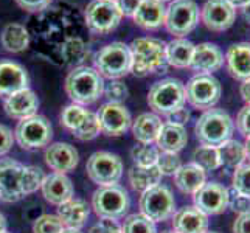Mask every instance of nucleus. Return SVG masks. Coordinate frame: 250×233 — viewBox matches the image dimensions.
<instances>
[{
    "mask_svg": "<svg viewBox=\"0 0 250 233\" xmlns=\"http://www.w3.org/2000/svg\"><path fill=\"white\" fill-rule=\"evenodd\" d=\"M45 174L39 167L23 165L14 159H0V201L19 202L38 191Z\"/></svg>",
    "mask_w": 250,
    "mask_h": 233,
    "instance_id": "nucleus-1",
    "label": "nucleus"
},
{
    "mask_svg": "<svg viewBox=\"0 0 250 233\" xmlns=\"http://www.w3.org/2000/svg\"><path fill=\"white\" fill-rule=\"evenodd\" d=\"M167 42L159 38H137L129 44L131 51V73L146 76L151 73H163L167 70Z\"/></svg>",
    "mask_w": 250,
    "mask_h": 233,
    "instance_id": "nucleus-2",
    "label": "nucleus"
},
{
    "mask_svg": "<svg viewBox=\"0 0 250 233\" xmlns=\"http://www.w3.org/2000/svg\"><path fill=\"white\" fill-rule=\"evenodd\" d=\"M104 90L103 76L93 67H76L65 78V92L73 103L87 106L97 101Z\"/></svg>",
    "mask_w": 250,
    "mask_h": 233,
    "instance_id": "nucleus-3",
    "label": "nucleus"
},
{
    "mask_svg": "<svg viewBox=\"0 0 250 233\" xmlns=\"http://www.w3.org/2000/svg\"><path fill=\"white\" fill-rule=\"evenodd\" d=\"M235 132V120L222 109L204 110L194 125L196 139L201 145L218 146L231 139Z\"/></svg>",
    "mask_w": 250,
    "mask_h": 233,
    "instance_id": "nucleus-4",
    "label": "nucleus"
},
{
    "mask_svg": "<svg viewBox=\"0 0 250 233\" xmlns=\"http://www.w3.org/2000/svg\"><path fill=\"white\" fill-rule=\"evenodd\" d=\"M185 84L176 78H165L152 84L148 93V105L154 114L167 117L177 109L185 107Z\"/></svg>",
    "mask_w": 250,
    "mask_h": 233,
    "instance_id": "nucleus-5",
    "label": "nucleus"
},
{
    "mask_svg": "<svg viewBox=\"0 0 250 233\" xmlns=\"http://www.w3.org/2000/svg\"><path fill=\"white\" fill-rule=\"evenodd\" d=\"M92 209L100 219L118 221L131 209V197L122 185L98 187L92 196Z\"/></svg>",
    "mask_w": 250,
    "mask_h": 233,
    "instance_id": "nucleus-6",
    "label": "nucleus"
},
{
    "mask_svg": "<svg viewBox=\"0 0 250 233\" xmlns=\"http://www.w3.org/2000/svg\"><path fill=\"white\" fill-rule=\"evenodd\" d=\"M95 70L107 80H120L131 73V51L125 42L115 41L95 55Z\"/></svg>",
    "mask_w": 250,
    "mask_h": 233,
    "instance_id": "nucleus-7",
    "label": "nucleus"
},
{
    "mask_svg": "<svg viewBox=\"0 0 250 233\" xmlns=\"http://www.w3.org/2000/svg\"><path fill=\"white\" fill-rule=\"evenodd\" d=\"M199 22L201 10L194 0H172L167 6L163 27L174 38H185L196 30Z\"/></svg>",
    "mask_w": 250,
    "mask_h": 233,
    "instance_id": "nucleus-8",
    "label": "nucleus"
},
{
    "mask_svg": "<svg viewBox=\"0 0 250 233\" xmlns=\"http://www.w3.org/2000/svg\"><path fill=\"white\" fill-rule=\"evenodd\" d=\"M53 139V126L45 117L33 115L19 120L14 129V142L27 151H36L45 148Z\"/></svg>",
    "mask_w": 250,
    "mask_h": 233,
    "instance_id": "nucleus-9",
    "label": "nucleus"
},
{
    "mask_svg": "<svg viewBox=\"0 0 250 233\" xmlns=\"http://www.w3.org/2000/svg\"><path fill=\"white\" fill-rule=\"evenodd\" d=\"M185 95L187 101L194 109L208 110L216 106L221 100L222 85L216 76L196 73L185 84Z\"/></svg>",
    "mask_w": 250,
    "mask_h": 233,
    "instance_id": "nucleus-10",
    "label": "nucleus"
},
{
    "mask_svg": "<svg viewBox=\"0 0 250 233\" xmlns=\"http://www.w3.org/2000/svg\"><path fill=\"white\" fill-rule=\"evenodd\" d=\"M140 213L152 222H163L176 212V199L172 191L165 185H156L142 193L140 201Z\"/></svg>",
    "mask_w": 250,
    "mask_h": 233,
    "instance_id": "nucleus-11",
    "label": "nucleus"
},
{
    "mask_svg": "<svg viewBox=\"0 0 250 233\" xmlns=\"http://www.w3.org/2000/svg\"><path fill=\"white\" fill-rule=\"evenodd\" d=\"M85 169L89 179L98 187L117 185L123 176V162L114 152L97 151L89 157Z\"/></svg>",
    "mask_w": 250,
    "mask_h": 233,
    "instance_id": "nucleus-12",
    "label": "nucleus"
},
{
    "mask_svg": "<svg viewBox=\"0 0 250 233\" xmlns=\"http://www.w3.org/2000/svg\"><path fill=\"white\" fill-rule=\"evenodd\" d=\"M89 30L98 34L114 31L123 19L115 0H92L84 13Z\"/></svg>",
    "mask_w": 250,
    "mask_h": 233,
    "instance_id": "nucleus-13",
    "label": "nucleus"
},
{
    "mask_svg": "<svg viewBox=\"0 0 250 233\" xmlns=\"http://www.w3.org/2000/svg\"><path fill=\"white\" fill-rule=\"evenodd\" d=\"M97 118L100 123L101 132L107 137H120L125 132H127L131 129L132 125V117L131 112L127 110L126 106H123L122 103H104L101 105Z\"/></svg>",
    "mask_w": 250,
    "mask_h": 233,
    "instance_id": "nucleus-14",
    "label": "nucleus"
},
{
    "mask_svg": "<svg viewBox=\"0 0 250 233\" xmlns=\"http://www.w3.org/2000/svg\"><path fill=\"white\" fill-rule=\"evenodd\" d=\"M194 207L205 216H216L227 209V187L219 182H205L193 194Z\"/></svg>",
    "mask_w": 250,
    "mask_h": 233,
    "instance_id": "nucleus-15",
    "label": "nucleus"
},
{
    "mask_svg": "<svg viewBox=\"0 0 250 233\" xmlns=\"http://www.w3.org/2000/svg\"><path fill=\"white\" fill-rule=\"evenodd\" d=\"M236 10L226 0H207L201 8V22L210 31H226L233 27Z\"/></svg>",
    "mask_w": 250,
    "mask_h": 233,
    "instance_id": "nucleus-16",
    "label": "nucleus"
},
{
    "mask_svg": "<svg viewBox=\"0 0 250 233\" xmlns=\"http://www.w3.org/2000/svg\"><path fill=\"white\" fill-rule=\"evenodd\" d=\"M44 159L47 167L59 172V174H67V172L73 171L80 163V154L76 151L75 146L65 142H56L51 143L45 148Z\"/></svg>",
    "mask_w": 250,
    "mask_h": 233,
    "instance_id": "nucleus-17",
    "label": "nucleus"
},
{
    "mask_svg": "<svg viewBox=\"0 0 250 233\" xmlns=\"http://www.w3.org/2000/svg\"><path fill=\"white\" fill-rule=\"evenodd\" d=\"M224 65V53L222 50L211 42H202L194 45V53L189 68L201 75H213L221 70Z\"/></svg>",
    "mask_w": 250,
    "mask_h": 233,
    "instance_id": "nucleus-18",
    "label": "nucleus"
},
{
    "mask_svg": "<svg viewBox=\"0 0 250 233\" xmlns=\"http://www.w3.org/2000/svg\"><path fill=\"white\" fill-rule=\"evenodd\" d=\"M30 76L27 68L14 61H0V97L28 89Z\"/></svg>",
    "mask_w": 250,
    "mask_h": 233,
    "instance_id": "nucleus-19",
    "label": "nucleus"
},
{
    "mask_svg": "<svg viewBox=\"0 0 250 233\" xmlns=\"http://www.w3.org/2000/svg\"><path fill=\"white\" fill-rule=\"evenodd\" d=\"M3 109L10 118L23 120L38 114L39 100L31 89H23L5 98Z\"/></svg>",
    "mask_w": 250,
    "mask_h": 233,
    "instance_id": "nucleus-20",
    "label": "nucleus"
},
{
    "mask_svg": "<svg viewBox=\"0 0 250 233\" xmlns=\"http://www.w3.org/2000/svg\"><path fill=\"white\" fill-rule=\"evenodd\" d=\"M172 230L176 233H205L208 232V216L194 205H185L172 214Z\"/></svg>",
    "mask_w": 250,
    "mask_h": 233,
    "instance_id": "nucleus-21",
    "label": "nucleus"
},
{
    "mask_svg": "<svg viewBox=\"0 0 250 233\" xmlns=\"http://www.w3.org/2000/svg\"><path fill=\"white\" fill-rule=\"evenodd\" d=\"M41 191L44 194L45 201L53 204V205H61L65 201L73 197V184L65 174H59V172H53L48 174L42 180Z\"/></svg>",
    "mask_w": 250,
    "mask_h": 233,
    "instance_id": "nucleus-22",
    "label": "nucleus"
},
{
    "mask_svg": "<svg viewBox=\"0 0 250 233\" xmlns=\"http://www.w3.org/2000/svg\"><path fill=\"white\" fill-rule=\"evenodd\" d=\"M56 216L61 219L64 229L80 230L85 226V222L90 216V207L85 201L78 199V197H72L64 204L58 205Z\"/></svg>",
    "mask_w": 250,
    "mask_h": 233,
    "instance_id": "nucleus-23",
    "label": "nucleus"
},
{
    "mask_svg": "<svg viewBox=\"0 0 250 233\" xmlns=\"http://www.w3.org/2000/svg\"><path fill=\"white\" fill-rule=\"evenodd\" d=\"M224 63L227 65L229 73L239 81L250 78V44L239 42L230 45L224 55Z\"/></svg>",
    "mask_w": 250,
    "mask_h": 233,
    "instance_id": "nucleus-24",
    "label": "nucleus"
},
{
    "mask_svg": "<svg viewBox=\"0 0 250 233\" xmlns=\"http://www.w3.org/2000/svg\"><path fill=\"white\" fill-rule=\"evenodd\" d=\"M167 6L159 0H143L132 16L134 23L143 30H157L165 23Z\"/></svg>",
    "mask_w": 250,
    "mask_h": 233,
    "instance_id": "nucleus-25",
    "label": "nucleus"
},
{
    "mask_svg": "<svg viewBox=\"0 0 250 233\" xmlns=\"http://www.w3.org/2000/svg\"><path fill=\"white\" fill-rule=\"evenodd\" d=\"M188 143V134L185 126L174 125L165 122L157 135L156 146L163 152H174L179 154Z\"/></svg>",
    "mask_w": 250,
    "mask_h": 233,
    "instance_id": "nucleus-26",
    "label": "nucleus"
},
{
    "mask_svg": "<svg viewBox=\"0 0 250 233\" xmlns=\"http://www.w3.org/2000/svg\"><path fill=\"white\" fill-rule=\"evenodd\" d=\"M163 126L162 118L154 112H143L135 120H132V135L139 143H156L157 135Z\"/></svg>",
    "mask_w": 250,
    "mask_h": 233,
    "instance_id": "nucleus-27",
    "label": "nucleus"
},
{
    "mask_svg": "<svg viewBox=\"0 0 250 233\" xmlns=\"http://www.w3.org/2000/svg\"><path fill=\"white\" fill-rule=\"evenodd\" d=\"M205 182V171L193 162L182 165L174 174V184L179 188V191L184 194L193 196Z\"/></svg>",
    "mask_w": 250,
    "mask_h": 233,
    "instance_id": "nucleus-28",
    "label": "nucleus"
},
{
    "mask_svg": "<svg viewBox=\"0 0 250 233\" xmlns=\"http://www.w3.org/2000/svg\"><path fill=\"white\" fill-rule=\"evenodd\" d=\"M194 53V44L187 38H174L167 42L165 55L168 65L174 68H189Z\"/></svg>",
    "mask_w": 250,
    "mask_h": 233,
    "instance_id": "nucleus-29",
    "label": "nucleus"
},
{
    "mask_svg": "<svg viewBox=\"0 0 250 233\" xmlns=\"http://www.w3.org/2000/svg\"><path fill=\"white\" fill-rule=\"evenodd\" d=\"M2 45L10 53H22L30 45V33L22 23H8L2 31Z\"/></svg>",
    "mask_w": 250,
    "mask_h": 233,
    "instance_id": "nucleus-30",
    "label": "nucleus"
},
{
    "mask_svg": "<svg viewBox=\"0 0 250 233\" xmlns=\"http://www.w3.org/2000/svg\"><path fill=\"white\" fill-rule=\"evenodd\" d=\"M129 184L135 190V191H146L152 187L160 184L162 180V172L159 171L157 165L152 167H137L134 165L129 169Z\"/></svg>",
    "mask_w": 250,
    "mask_h": 233,
    "instance_id": "nucleus-31",
    "label": "nucleus"
},
{
    "mask_svg": "<svg viewBox=\"0 0 250 233\" xmlns=\"http://www.w3.org/2000/svg\"><path fill=\"white\" fill-rule=\"evenodd\" d=\"M219 157H221V167H226L229 169H236L243 163H246L247 154H246V146L239 140L230 139L218 146Z\"/></svg>",
    "mask_w": 250,
    "mask_h": 233,
    "instance_id": "nucleus-32",
    "label": "nucleus"
},
{
    "mask_svg": "<svg viewBox=\"0 0 250 233\" xmlns=\"http://www.w3.org/2000/svg\"><path fill=\"white\" fill-rule=\"evenodd\" d=\"M193 163H196L205 172L216 171L218 168H221V157L218 148L216 146H207V145L197 146L193 152Z\"/></svg>",
    "mask_w": 250,
    "mask_h": 233,
    "instance_id": "nucleus-33",
    "label": "nucleus"
},
{
    "mask_svg": "<svg viewBox=\"0 0 250 233\" xmlns=\"http://www.w3.org/2000/svg\"><path fill=\"white\" fill-rule=\"evenodd\" d=\"M160 149L152 143H139L135 145L131 151V157L134 160V165L137 167H152L157 163Z\"/></svg>",
    "mask_w": 250,
    "mask_h": 233,
    "instance_id": "nucleus-34",
    "label": "nucleus"
},
{
    "mask_svg": "<svg viewBox=\"0 0 250 233\" xmlns=\"http://www.w3.org/2000/svg\"><path fill=\"white\" fill-rule=\"evenodd\" d=\"M87 112L89 110L84 109L83 106L76 105V103H72V105H68L62 109L61 115H59V122H61V126H64L67 131L73 132L85 118Z\"/></svg>",
    "mask_w": 250,
    "mask_h": 233,
    "instance_id": "nucleus-35",
    "label": "nucleus"
},
{
    "mask_svg": "<svg viewBox=\"0 0 250 233\" xmlns=\"http://www.w3.org/2000/svg\"><path fill=\"white\" fill-rule=\"evenodd\" d=\"M123 233H157L156 222H152L142 213L129 214V216L123 221L122 226Z\"/></svg>",
    "mask_w": 250,
    "mask_h": 233,
    "instance_id": "nucleus-36",
    "label": "nucleus"
},
{
    "mask_svg": "<svg viewBox=\"0 0 250 233\" xmlns=\"http://www.w3.org/2000/svg\"><path fill=\"white\" fill-rule=\"evenodd\" d=\"M100 132H101V129H100L97 114H93V112L89 110L85 118L81 122V125L76 127L72 134H73L75 139H78L81 142H89V140L97 139V137L100 135Z\"/></svg>",
    "mask_w": 250,
    "mask_h": 233,
    "instance_id": "nucleus-37",
    "label": "nucleus"
},
{
    "mask_svg": "<svg viewBox=\"0 0 250 233\" xmlns=\"http://www.w3.org/2000/svg\"><path fill=\"white\" fill-rule=\"evenodd\" d=\"M64 226L56 214H42L33 224V233H62Z\"/></svg>",
    "mask_w": 250,
    "mask_h": 233,
    "instance_id": "nucleus-38",
    "label": "nucleus"
},
{
    "mask_svg": "<svg viewBox=\"0 0 250 233\" xmlns=\"http://www.w3.org/2000/svg\"><path fill=\"white\" fill-rule=\"evenodd\" d=\"M156 165H157L159 171L162 172V176H174L176 171L182 167V162H180L179 154L160 151Z\"/></svg>",
    "mask_w": 250,
    "mask_h": 233,
    "instance_id": "nucleus-39",
    "label": "nucleus"
},
{
    "mask_svg": "<svg viewBox=\"0 0 250 233\" xmlns=\"http://www.w3.org/2000/svg\"><path fill=\"white\" fill-rule=\"evenodd\" d=\"M231 187L241 194L250 197V162L243 163V165L235 169Z\"/></svg>",
    "mask_w": 250,
    "mask_h": 233,
    "instance_id": "nucleus-40",
    "label": "nucleus"
},
{
    "mask_svg": "<svg viewBox=\"0 0 250 233\" xmlns=\"http://www.w3.org/2000/svg\"><path fill=\"white\" fill-rule=\"evenodd\" d=\"M103 95L110 103H123L129 97V89L125 83L120 80H110V83L104 84V90Z\"/></svg>",
    "mask_w": 250,
    "mask_h": 233,
    "instance_id": "nucleus-41",
    "label": "nucleus"
},
{
    "mask_svg": "<svg viewBox=\"0 0 250 233\" xmlns=\"http://www.w3.org/2000/svg\"><path fill=\"white\" fill-rule=\"evenodd\" d=\"M227 209H231L235 213L243 214L250 212V197L241 194L233 187L227 188Z\"/></svg>",
    "mask_w": 250,
    "mask_h": 233,
    "instance_id": "nucleus-42",
    "label": "nucleus"
},
{
    "mask_svg": "<svg viewBox=\"0 0 250 233\" xmlns=\"http://www.w3.org/2000/svg\"><path fill=\"white\" fill-rule=\"evenodd\" d=\"M235 127L243 137L250 139V105H246L239 110L236 122H235Z\"/></svg>",
    "mask_w": 250,
    "mask_h": 233,
    "instance_id": "nucleus-43",
    "label": "nucleus"
},
{
    "mask_svg": "<svg viewBox=\"0 0 250 233\" xmlns=\"http://www.w3.org/2000/svg\"><path fill=\"white\" fill-rule=\"evenodd\" d=\"M89 233H123V232H122V226H118L117 221L100 219L90 227Z\"/></svg>",
    "mask_w": 250,
    "mask_h": 233,
    "instance_id": "nucleus-44",
    "label": "nucleus"
},
{
    "mask_svg": "<svg viewBox=\"0 0 250 233\" xmlns=\"http://www.w3.org/2000/svg\"><path fill=\"white\" fill-rule=\"evenodd\" d=\"M14 145V134L8 126L0 125V157L6 155Z\"/></svg>",
    "mask_w": 250,
    "mask_h": 233,
    "instance_id": "nucleus-45",
    "label": "nucleus"
},
{
    "mask_svg": "<svg viewBox=\"0 0 250 233\" xmlns=\"http://www.w3.org/2000/svg\"><path fill=\"white\" fill-rule=\"evenodd\" d=\"M22 10L28 13H39L44 11L45 8L51 3V0H14Z\"/></svg>",
    "mask_w": 250,
    "mask_h": 233,
    "instance_id": "nucleus-46",
    "label": "nucleus"
},
{
    "mask_svg": "<svg viewBox=\"0 0 250 233\" xmlns=\"http://www.w3.org/2000/svg\"><path fill=\"white\" fill-rule=\"evenodd\" d=\"M142 2L143 0H115V3L120 8L122 14L127 16V17H132L135 14V11L139 10Z\"/></svg>",
    "mask_w": 250,
    "mask_h": 233,
    "instance_id": "nucleus-47",
    "label": "nucleus"
},
{
    "mask_svg": "<svg viewBox=\"0 0 250 233\" xmlns=\"http://www.w3.org/2000/svg\"><path fill=\"white\" fill-rule=\"evenodd\" d=\"M189 118H191V114H189V110L182 107V109H177L176 112H172V114L167 115V122L168 123H174V125H180V126H185Z\"/></svg>",
    "mask_w": 250,
    "mask_h": 233,
    "instance_id": "nucleus-48",
    "label": "nucleus"
},
{
    "mask_svg": "<svg viewBox=\"0 0 250 233\" xmlns=\"http://www.w3.org/2000/svg\"><path fill=\"white\" fill-rule=\"evenodd\" d=\"M233 233H250V212L238 214L233 222Z\"/></svg>",
    "mask_w": 250,
    "mask_h": 233,
    "instance_id": "nucleus-49",
    "label": "nucleus"
},
{
    "mask_svg": "<svg viewBox=\"0 0 250 233\" xmlns=\"http://www.w3.org/2000/svg\"><path fill=\"white\" fill-rule=\"evenodd\" d=\"M239 93H241V98L244 100L246 105H250V78L249 80H244L239 85Z\"/></svg>",
    "mask_w": 250,
    "mask_h": 233,
    "instance_id": "nucleus-50",
    "label": "nucleus"
},
{
    "mask_svg": "<svg viewBox=\"0 0 250 233\" xmlns=\"http://www.w3.org/2000/svg\"><path fill=\"white\" fill-rule=\"evenodd\" d=\"M226 2L230 6H233L235 10H243L244 6H247L250 3V0H226Z\"/></svg>",
    "mask_w": 250,
    "mask_h": 233,
    "instance_id": "nucleus-51",
    "label": "nucleus"
},
{
    "mask_svg": "<svg viewBox=\"0 0 250 233\" xmlns=\"http://www.w3.org/2000/svg\"><path fill=\"white\" fill-rule=\"evenodd\" d=\"M241 14H243L244 21H246L247 23H250V3H249L247 6H244L243 10H241Z\"/></svg>",
    "mask_w": 250,
    "mask_h": 233,
    "instance_id": "nucleus-52",
    "label": "nucleus"
},
{
    "mask_svg": "<svg viewBox=\"0 0 250 233\" xmlns=\"http://www.w3.org/2000/svg\"><path fill=\"white\" fill-rule=\"evenodd\" d=\"M6 232V218L0 213V233Z\"/></svg>",
    "mask_w": 250,
    "mask_h": 233,
    "instance_id": "nucleus-53",
    "label": "nucleus"
},
{
    "mask_svg": "<svg viewBox=\"0 0 250 233\" xmlns=\"http://www.w3.org/2000/svg\"><path fill=\"white\" fill-rule=\"evenodd\" d=\"M244 146H246V154H247V159H249V162H250V139H246V143H244Z\"/></svg>",
    "mask_w": 250,
    "mask_h": 233,
    "instance_id": "nucleus-54",
    "label": "nucleus"
},
{
    "mask_svg": "<svg viewBox=\"0 0 250 233\" xmlns=\"http://www.w3.org/2000/svg\"><path fill=\"white\" fill-rule=\"evenodd\" d=\"M62 233H80V230H72V229H64Z\"/></svg>",
    "mask_w": 250,
    "mask_h": 233,
    "instance_id": "nucleus-55",
    "label": "nucleus"
},
{
    "mask_svg": "<svg viewBox=\"0 0 250 233\" xmlns=\"http://www.w3.org/2000/svg\"><path fill=\"white\" fill-rule=\"evenodd\" d=\"M159 2H162V3H171L172 0H159Z\"/></svg>",
    "mask_w": 250,
    "mask_h": 233,
    "instance_id": "nucleus-56",
    "label": "nucleus"
},
{
    "mask_svg": "<svg viewBox=\"0 0 250 233\" xmlns=\"http://www.w3.org/2000/svg\"><path fill=\"white\" fill-rule=\"evenodd\" d=\"M162 233H176L174 230H165V232H162Z\"/></svg>",
    "mask_w": 250,
    "mask_h": 233,
    "instance_id": "nucleus-57",
    "label": "nucleus"
},
{
    "mask_svg": "<svg viewBox=\"0 0 250 233\" xmlns=\"http://www.w3.org/2000/svg\"><path fill=\"white\" fill-rule=\"evenodd\" d=\"M205 233H218V232H205Z\"/></svg>",
    "mask_w": 250,
    "mask_h": 233,
    "instance_id": "nucleus-58",
    "label": "nucleus"
},
{
    "mask_svg": "<svg viewBox=\"0 0 250 233\" xmlns=\"http://www.w3.org/2000/svg\"><path fill=\"white\" fill-rule=\"evenodd\" d=\"M3 233H10V232H3Z\"/></svg>",
    "mask_w": 250,
    "mask_h": 233,
    "instance_id": "nucleus-59",
    "label": "nucleus"
}]
</instances>
